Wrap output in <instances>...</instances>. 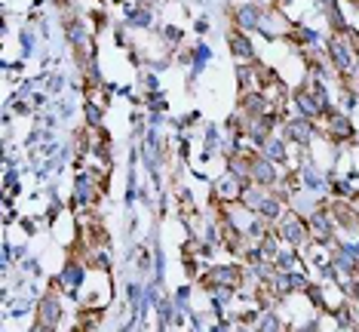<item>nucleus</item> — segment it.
<instances>
[]
</instances>
